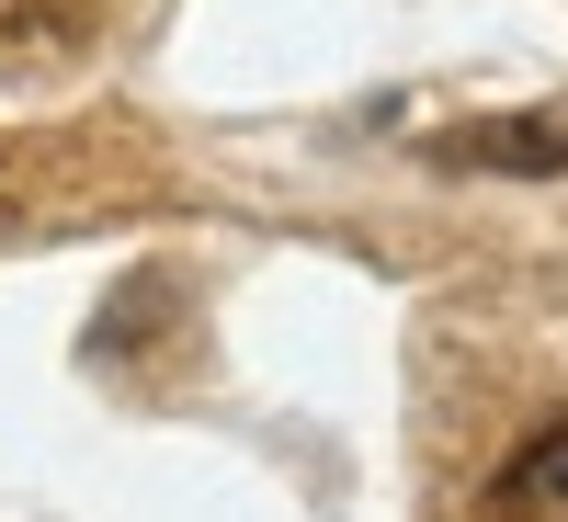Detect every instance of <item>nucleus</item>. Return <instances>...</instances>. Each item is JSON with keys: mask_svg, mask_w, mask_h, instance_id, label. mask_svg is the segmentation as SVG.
I'll list each match as a JSON object with an SVG mask.
<instances>
[{"mask_svg": "<svg viewBox=\"0 0 568 522\" xmlns=\"http://www.w3.org/2000/svg\"><path fill=\"white\" fill-rule=\"evenodd\" d=\"M433 171H466V182H557L568 171V91H557V103H524V114L444 125L433 136Z\"/></svg>", "mask_w": 568, "mask_h": 522, "instance_id": "1", "label": "nucleus"}, {"mask_svg": "<svg viewBox=\"0 0 568 522\" xmlns=\"http://www.w3.org/2000/svg\"><path fill=\"white\" fill-rule=\"evenodd\" d=\"M478 522H568V420H546V432L489 478Z\"/></svg>", "mask_w": 568, "mask_h": 522, "instance_id": "2", "label": "nucleus"}]
</instances>
